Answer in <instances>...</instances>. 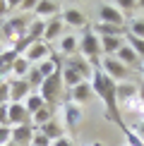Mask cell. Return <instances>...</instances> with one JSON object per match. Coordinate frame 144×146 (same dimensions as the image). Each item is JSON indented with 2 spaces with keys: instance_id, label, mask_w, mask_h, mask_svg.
<instances>
[{
  "instance_id": "6da1fadb",
  "label": "cell",
  "mask_w": 144,
  "mask_h": 146,
  "mask_svg": "<svg viewBox=\"0 0 144 146\" xmlns=\"http://www.w3.org/2000/svg\"><path fill=\"white\" fill-rule=\"evenodd\" d=\"M91 89H94V94L106 103L108 117H111L113 122H118V127L125 132L127 127H125L123 117H120V110H118V84L113 82L111 77H106L101 67H94V72H91Z\"/></svg>"
},
{
  "instance_id": "7a4b0ae2",
  "label": "cell",
  "mask_w": 144,
  "mask_h": 146,
  "mask_svg": "<svg viewBox=\"0 0 144 146\" xmlns=\"http://www.w3.org/2000/svg\"><path fill=\"white\" fill-rule=\"evenodd\" d=\"M60 91H63V72H55V74H53V77L43 79V84H41L39 94L43 96V101L48 103V106H53V103L58 101Z\"/></svg>"
},
{
  "instance_id": "3957f363",
  "label": "cell",
  "mask_w": 144,
  "mask_h": 146,
  "mask_svg": "<svg viewBox=\"0 0 144 146\" xmlns=\"http://www.w3.org/2000/svg\"><path fill=\"white\" fill-rule=\"evenodd\" d=\"M79 53L96 65V58L103 53V50H101V38H99L94 31H87V34L82 36V41H79Z\"/></svg>"
},
{
  "instance_id": "277c9868",
  "label": "cell",
  "mask_w": 144,
  "mask_h": 146,
  "mask_svg": "<svg viewBox=\"0 0 144 146\" xmlns=\"http://www.w3.org/2000/svg\"><path fill=\"white\" fill-rule=\"evenodd\" d=\"M101 70H103V74L111 77L115 84L125 82V77H127V67H125L118 58H113V55H106L103 60H101Z\"/></svg>"
},
{
  "instance_id": "5b68a950",
  "label": "cell",
  "mask_w": 144,
  "mask_h": 146,
  "mask_svg": "<svg viewBox=\"0 0 144 146\" xmlns=\"http://www.w3.org/2000/svg\"><path fill=\"white\" fill-rule=\"evenodd\" d=\"M63 117H65V127H67L70 132H77V129H79V122H82V117H84V110H82V106H77V103L67 101V103L63 106Z\"/></svg>"
},
{
  "instance_id": "8992f818",
  "label": "cell",
  "mask_w": 144,
  "mask_h": 146,
  "mask_svg": "<svg viewBox=\"0 0 144 146\" xmlns=\"http://www.w3.org/2000/svg\"><path fill=\"white\" fill-rule=\"evenodd\" d=\"M7 125L19 127V125H31V115L24 108V103H10L7 106Z\"/></svg>"
},
{
  "instance_id": "52a82bcc",
  "label": "cell",
  "mask_w": 144,
  "mask_h": 146,
  "mask_svg": "<svg viewBox=\"0 0 144 146\" xmlns=\"http://www.w3.org/2000/svg\"><path fill=\"white\" fill-rule=\"evenodd\" d=\"M99 17H101V22H103V24H115V27H123V22H125V15L120 12V7H118L115 3L99 5Z\"/></svg>"
},
{
  "instance_id": "ba28073f",
  "label": "cell",
  "mask_w": 144,
  "mask_h": 146,
  "mask_svg": "<svg viewBox=\"0 0 144 146\" xmlns=\"http://www.w3.org/2000/svg\"><path fill=\"white\" fill-rule=\"evenodd\" d=\"M24 58H27L29 62H43V60L51 58V46H48L46 41H34V43L24 50Z\"/></svg>"
},
{
  "instance_id": "9c48e42d",
  "label": "cell",
  "mask_w": 144,
  "mask_h": 146,
  "mask_svg": "<svg viewBox=\"0 0 144 146\" xmlns=\"http://www.w3.org/2000/svg\"><path fill=\"white\" fill-rule=\"evenodd\" d=\"M10 84V103H24L31 94V86H29L27 79H12Z\"/></svg>"
},
{
  "instance_id": "30bf717a",
  "label": "cell",
  "mask_w": 144,
  "mask_h": 146,
  "mask_svg": "<svg viewBox=\"0 0 144 146\" xmlns=\"http://www.w3.org/2000/svg\"><path fill=\"white\" fill-rule=\"evenodd\" d=\"M94 96H96V94H94V89H91V84H89V82L77 84V86L70 91V101H72V103H77V106H84V103H89Z\"/></svg>"
},
{
  "instance_id": "8fae6325",
  "label": "cell",
  "mask_w": 144,
  "mask_h": 146,
  "mask_svg": "<svg viewBox=\"0 0 144 146\" xmlns=\"http://www.w3.org/2000/svg\"><path fill=\"white\" fill-rule=\"evenodd\" d=\"M34 134H36V129H34L31 125H19V127H12V141H15L17 146H31Z\"/></svg>"
},
{
  "instance_id": "7c38bea8",
  "label": "cell",
  "mask_w": 144,
  "mask_h": 146,
  "mask_svg": "<svg viewBox=\"0 0 144 146\" xmlns=\"http://www.w3.org/2000/svg\"><path fill=\"white\" fill-rule=\"evenodd\" d=\"M63 29H65V22H63V17H53V19H48L46 22V34H43V41L46 43H51V41H55V38H63Z\"/></svg>"
},
{
  "instance_id": "4fadbf2b",
  "label": "cell",
  "mask_w": 144,
  "mask_h": 146,
  "mask_svg": "<svg viewBox=\"0 0 144 146\" xmlns=\"http://www.w3.org/2000/svg\"><path fill=\"white\" fill-rule=\"evenodd\" d=\"M65 67L67 70H75V72H79V74L87 79L89 74H91V65L87 62V58H79V55H67V60H65Z\"/></svg>"
},
{
  "instance_id": "5bb4252c",
  "label": "cell",
  "mask_w": 144,
  "mask_h": 146,
  "mask_svg": "<svg viewBox=\"0 0 144 146\" xmlns=\"http://www.w3.org/2000/svg\"><path fill=\"white\" fill-rule=\"evenodd\" d=\"M34 12H36V17L39 19H46V17H58V12H60V5L58 3H53V0H39L36 3V7H34Z\"/></svg>"
},
{
  "instance_id": "9a60e30c",
  "label": "cell",
  "mask_w": 144,
  "mask_h": 146,
  "mask_svg": "<svg viewBox=\"0 0 144 146\" xmlns=\"http://www.w3.org/2000/svg\"><path fill=\"white\" fill-rule=\"evenodd\" d=\"M60 17H63V22L70 24V27H87V15H84L79 7H67L65 12H60Z\"/></svg>"
},
{
  "instance_id": "2e32d148",
  "label": "cell",
  "mask_w": 144,
  "mask_h": 146,
  "mask_svg": "<svg viewBox=\"0 0 144 146\" xmlns=\"http://www.w3.org/2000/svg\"><path fill=\"white\" fill-rule=\"evenodd\" d=\"M123 46H125L123 36H101V50H103L106 55H115Z\"/></svg>"
},
{
  "instance_id": "e0dca14e",
  "label": "cell",
  "mask_w": 144,
  "mask_h": 146,
  "mask_svg": "<svg viewBox=\"0 0 144 146\" xmlns=\"http://www.w3.org/2000/svg\"><path fill=\"white\" fill-rule=\"evenodd\" d=\"M135 96H139V86L132 82H120L118 84V101H132Z\"/></svg>"
},
{
  "instance_id": "ac0fdd59",
  "label": "cell",
  "mask_w": 144,
  "mask_h": 146,
  "mask_svg": "<svg viewBox=\"0 0 144 146\" xmlns=\"http://www.w3.org/2000/svg\"><path fill=\"white\" fill-rule=\"evenodd\" d=\"M94 34L99 36H125V27H115V24H103V22H99V24H94Z\"/></svg>"
},
{
  "instance_id": "d6986e66",
  "label": "cell",
  "mask_w": 144,
  "mask_h": 146,
  "mask_svg": "<svg viewBox=\"0 0 144 146\" xmlns=\"http://www.w3.org/2000/svg\"><path fill=\"white\" fill-rule=\"evenodd\" d=\"M113 58H118L120 62L125 65V67H132V65H137V62H139V55H137V53L132 50V48H130L127 43H125L123 48H120V50H118V53H115Z\"/></svg>"
},
{
  "instance_id": "ffe728a7",
  "label": "cell",
  "mask_w": 144,
  "mask_h": 146,
  "mask_svg": "<svg viewBox=\"0 0 144 146\" xmlns=\"http://www.w3.org/2000/svg\"><path fill=\"white\" fill-rule=\"evenodd\" d=\"M43 34H46V19H36L29 24V29H27V36L31 41H43Z\"/></svg>"
},
{
  "instance_id": "44dd1931",
  "label": "cell",
  "mask_w": 144,
  "mask_h": 146,
  "mask_svg": "<svg viewBox=\"0 0 144 146\" xmlns=\"http://www.w3.org/2000/svg\"><path fill=\"white\" fill-rule=\"evenodd\" d=\"M41 134H46L51 141H58L60 137H65V132H63V127H60V122H55V120H51V122H46L43 127H41Z\"/></svg>"
},
{
  "instance_id": "7402d4cb",
  "label": "cell",
  "mask_w": 144,
  "mask_h": 146,
  "mask_svg": "<svg viewBox=\"0 0 144 146\" xmlns=\"http://www.w3.org/2000/svg\"><path fill=\"white\" fill-rule=\"evenodd\" d=\"M51 120H53V108L46 106V108H41L39 113L31 115V127H34V129H36V127L41 129V127H43L46 122H51Z\"/></svg>"
},
{
  "instance_id": "603a6c76",
  "label": "cell",
  "mask_w": 144,
  "mask_h": 146,
  "mask_svg": "<svg viewBox=\"0 0 144 146\" xmlns=\"http://www.w3.org/2000/svg\"><path fill=\"white\" fill-rule=\"evenodd\" d=\"M29 70H31V62H29L24 55H19L15 60V65H12V74H15V79H27Z\"/></svg>"
},
{
  "instance_id": "cb8c5ba5",
  "label": "cell",
  "mask_w": 144,
  "mask_h": 146,
  "mask_svg": "<svg viewBox=\"0 0 144 146\" xmlns=\"http://www.w3.org/2000/svg\"><path fill=\"white\" fill-rule=\"evenodd\" d=\"M79 50V41H77V36H63L60 38V53H65V55H75V53Z\"/></svg>"
},
{
  "instance_id": "d4e9b609",
  "label": "cell",
  "mask_w": 144,
  "mask_h": 146,
  "mask_svg": "<svg viewBox=\"0 0 144 146\" xmlns=\"http://www.w3.org/2000/svg\"><path fill=\"white\" fill-rule=\"evenodd\" d=\"M24 108L29 110V115H34V113H39L41 108H46V101H43L41 94H29V98L24 101Z\"/></svg>"
},
{
  "instance_id": "484cf974",
  "label": "cell",
  "mask_w": 144,
  "mask_h": 146,
  "mask_svg": "<svg viewBox=\"0 0 144 146\" xmlns=\"http://www.w3.org/2000/svg\"><path fill=\"white\" fill-rule=\"evenodd\" d=\"M43 74V79H48V77H53L55 72H60V67H58V58H48V60H43V62H39V67H36Z\"/></svg>"
},
{
  "instance_id": "4316f807",
  "label": "cell",
  "mask_w": 144,
  "mask_h": 146,
  "mask_svg": "<svg viewBox=\"0 0 144 146\" xmlns=\"http://www.w3.org/2000/svg\"><path fill=\"white\" fill-rule=\"evenodd\" d=\"M82 82H87V79H84V77L79 74V72H75V70H67V67L63 70V84H67L70 89H75L77 84H82Z\"/></svg>"
},
{
  "instance_id": "83f0119b",
  "label": "cell",
  "mask_w": 144,
  "mask_h": 146,
  "mask_svg": "<svg viewBox=\"0 0 144 146\" xmlns=\"http://www.w3.org/2000/svg\"><path fill=\"white\" fill-rule=\"evenodd\" d=\"M125 43H127L139 58H144V38H137V36H132L130 31H125Z\"/></svg>"
},
{
  "instance_id": "f1b7e54d",
  "label": "cell",
  "mask_w": 144,
  "mask_h": 146,
  "mask_svg": "<svg viewBox=\"0 0 144 146\" xmlns=\"http://www.w3.org/2000/svg\"><path fill=\"white\" fill-rule=\"evenodd\" d=\"M27 82H29V86L31 89H41V84H43V74H41L36 67L29 70V74H27Z\"/></svg>"
},
{
  "instance_id": "f546056e",
  "label": "cell",
  "mask_w": 144,
  "mask_h": 146,
  "mask_svg": "<svg viewBox=\"0 0 144 146\" xmlns=\"http://www.w3.org/2000/svg\"><path fill=\"white\" fill-rule=\"evenodd\" d=\"M127 31H130L132 36H137V38H144V19H142V17L132 19V22H130V29H127Z\"/></svg>"
},
{
  "instance_id": "4dcf8cb0",
  "label": "cell",
  "mask_w": 144,
  "mask_h": 146,
  "mask_svg": "<svg viewBox=\"0 0 144 146\" xmlns=\"http://www.w3.org/2000/svg\"><path fill=\"white\" fill-rule=\"evenodd\" d=\"M10 141H12V127L10 125H3V127H0V146H5Z\"/></svg>"
},
{
  "instance_id": "1f68e13d",
  "label": "cell",
  "mask_w": 144,
  "mask_h": 146,
  "mask_svg": "<svg viewBox=\"0 0 144 146\" xmlns=\"http://www.w3.org/2000/svg\"><path fill=\"white\" fill-rule=\"evenodd\" d=\"M10 103V84L0 82V106H7Z\"/></svg>"
},
{
  "instance_id": "d6a6232c",
  "label": "cell",
  "mask_w": 144,
  "mask_h": 146,
  "mask_svg": "<svg viewBox=\"0 0 144 146\" xmlns=\"http://www.w3.org/2000/svg\"><path fill=\"white\" fill-rule=\"evenodd\" d=\"M31 146H53V141H51V139H48L46 134L36 132V134H34V141H31Z\"/></svg>"
},
{
  "instance_id": "836d02e7",
  "label": "cell",
  "mask_w": 144,
  "mask_h": 146,
  "mask_svg": "<svg viewBox=\"0 0 144 146\" xmlns=\"http://www.w3.org/2000/svg\"><path fill=\"white\" fill-rule=\"evenodd\" d=\"M53 146H75V141L70 137H60L58 141H53Z\"/></svg>"
},
{
  "instance_id": "e575fe53",
  "label": "cell",
  "mask_w": 144,
  "mask_h": 146,
  "mask_svg": "<svg viewBox=\"0 0 144 146\" xmlns=\"http://www.w3.org/2000/svg\"><path fill=\"white\" fill-rule=\"evenodd\" d=\"M10 106V103H7ZM7 106H0V127L7 125Z\"/></svg>"
},
{
  "instance_id": "d590c367",
  "label": "cell",
  "mask_w": 144,
  "mask_h": 146,
  "mask_svg": "<svg viewBox=\"0 0 144 146\" xmlns=\"http://www.w3.org/2000/svg\"><path fill=\"white\" fill-rule=\"evenodd\" d=\"M118 7H123V10H135V7H139V5L132 3V0H123V3H118Z\"/></svg>"
},
{
  "instance_id": "8d00e7d4",
  "label": "cell",
  "mask_w": 144,
  "mask_h": 146,
  "mask_svg": "<svg viewBox=\"0 0 144 146\" xmlns=\"http://www.w3.org/2000/svg\"><path fill=\"white\" fill-rule=\"evenodd\" d=\"M10 12V3H5V0H0V19H5V15Z\"/></svg>"
},
{
  "instance_id": "74e56055",
  "label": "cell",
  "mask_w": 144,
  "mask_h": 146,
  "mask_svg": "<svg viewBox=\"0 0 144 146\" xmlns=\"http://www.w3.org/2000/svg\"><path fill=\"white\" fill-rule=\"evenodd\" d=\"M135 134H137V137H139L142 141H144V120H142V122H139V125L135 127Z\"/></svg>"
},
{
  "instance_id": "f35d334b",
  "label": "cell",
  "mask_w": 144,
  "mask_h": 146,
  "mask_svg": "<svg viewBox=\"0 0 144 146\" xmlns=\"http://www.w3.org/2000/svg\"><path fill=\"white\" fill-rule=\"evenodd\" d=\"M3 53H5V48H3V43H0V55H3Z\"/></svg>"
},
{
  "instance_id": "ab89813d",
  "label": "cell",
  "mask_w": 144,
  "mask_h": 146,
  "mask_svg": "<svg viewBox=\"0 0 144 146\" xmlns=\"http://www.w3.org/2000/svg\"><path fill=\"white\" fill-rule=\"evenodd\" d=\"M5 146H17V144H15V141H10V144H5Z\"/></svg>"
},
{
  "instance_id": "60d3db41",
  "label": "cell",
  "mask_w": 144,
  "mask_h": 146,
  "mask_svg": "<svg viewBox=\"0 0 144 146\" xmlns=\"http://www.w3.org/2000/svg\"><path fill=\"white\" fill-rule=\"evenodd\" d=\"M91 146H103V144H99V141H96V144H91Z\"/></svg>"
},
{
  "instance_id": "b9f144b4",
  "label": "cell",
  "mask_w": 144,
  "mask_h": 146,
  "mask_svg": "<svg viewBox=\"0 0 144 146\" xmlns=\"http://www.w3.org/2000/svg\"><path fill=\"white\" fill-rule=\"evenodd\" d=\"M3 22H5V19H0V29H3Z\"/></svg>"
},
{
  "instance_id": "7bdbcfd3",
  "label": "cell",
  "mask_w": 144,
  "mask_h": 146,
  "mask_svg": "<svg viewBox=\"0 0 144 146\" xmlns=\"http://www.w3.org/2000/svg\"><path fill=\"white\" fill-rule=\"evenodd\" d=\"M142 72H144V65H142Z\"/></svg>"
}]
</instances>
